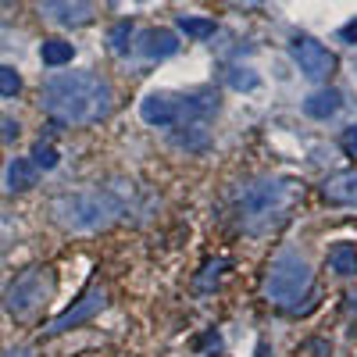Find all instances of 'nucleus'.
Segmentation results:
<instances>
[{
    "label": "nucleus",
    "instance_id": "412c9836",
    "mask_svg": "<svg viewBox=\"0 0 357 357\" xmlns=\"http://www.w3.org/2000/svg\"><path fill=\"white\" fill-rule=\"evenodd\" d=\"M18 89H22V75L4 65V68H0V97H15Z\"/></svg>",
    "mask_w": 357,
    "mask_h": 357
},
{
    "label": "nucleus",
    "instance_id": "f03ea898",
    "mask_svg": "<svg viewBox=\"0 0 357 357\" xmlns=\"http://www.w3.org/2000/svg\"><path fill=\"white\" fill-rule=\"evenodd\" d=\"M301 197V186L293 178H282V175H264V178H254V183L243 186L240 193V225L243 232H268L275 229L286 211L293 207V200Z\"/></svg>",
    "mask_w": 357,
    "mask_h": 357
},
{
    "label": "nucleus",
    "instance_id": "4be33fe9",
    "mask_svg": "<svg viewBox=\"0 0 357 357\" xmlns=\"http://www.w3.org/2000/svg\"><path fill=\"white\" fill-rule=\"evenodd\" d=\"M343 146H347L350 154H357V126H347L343 129Z\"/></svg>",
    "mask_w": 357,
    "mask_h": 357
},
{
    "label": "nucleus",
    "instance_id": "7ed1b4c3",
    "mask_svg": "<svg viewBox=\"0 0 357 357\" xmlns=\"http://www.w3.org/2000/svg\"><path fill=\"white\" fill-rule=\"evenodd\" d=\"M126 211V204L111 190H89V193H65L50 204V215L61 229L72 232H97L107 229L118 215Z\"/></svg>",
    "mask_w": 357,
    "mask_h": 357
},
{
    "label": "nucleus",
    "instance_id": "0eeeda50",
    "mask_svg": "<svg viewBox=\"0 0 357 357\" xmlns=\"http://www.w3.org/2000/svg\"><path fill=\"white\" fill-rule=\"evenodd\" d=\"M104 304H107V293H104V286L86 289V296H79V301H75L68 311H61V314H57V318L47 325V336H61V333L75 329V325L89 321L93 314H100V311H104Z\"/></svg>",
    "mask_w": 357,
    "mask_h": 357
},
{
    "label": "nucleus",
    "instance_id": "423d86ee",
    "mask_svg": "<svg viewBox=\"0 0 357 357\" xmlns=\"http://www.w3.org/2000/svg\"><path fill=\"white\" fill-rule=\"evenodd\" d=\"M289 54H293L296 68H301L311 82H325V79L336 72V57L325 50L318 40H311V36H296L289 43Z\"/></svg>",
    "mask_w": 357,
    "mask_h": 357
},
{
    "label": "nucleus",
    "instance_id": "ddd939ff",
    "mask_svg": "<svg viewBox=\"0 0 357 357\" xmlns=\"http://www.w3.org/2000/svg\"><path fill=\"white\" fill-rule=\"evenodd\" d=\"M36 175H40V168L29 161V158H11V161H8V190H11V193L33 190V186H36Z\"/></svg>",
    "mask_w": 357,
    "mask_h": 357
},
{
    "label": "nucleus",
    "instance_id": "b1692460",
    "mask_svg": "<svg viewBox=\"0 0 357 357\" xmlns=\"http://www.w3.org/2000/svg\"><path fill=\"white\" fill-rule=\"evenodd\" d=\"M4 139H18V122H4Z\"/></svg>",
    "mask_w": 357,
    "mask_h": 357
},
{
    "label": "nucleus",
    "instance_id": "6ab92c4d",
    "mask_svg": "<svg viewBox=\"0 0 357 357\" xmlns=\"http://www.w3.org/2000/svg\"><path fill=\"white\" fill-rule=\"evenodd\" d=\"M225 82L232 86V89H257V72H250V68H229L225 72Z\"/></svg>",
    "mask_w": 357,
    "mask_h": 357
},
{
    "label": "nucleus",
    "instance_id": "5701e85b",
    "mask_svg": "<svg viewBox=\"0 0 357 357\" xmlns=\"http://www.w3.org/2000/svg\"><path fill=\"white\" fill-rule=\"evenodd\" d=\"M340 40H343V43H357V18L347 22V25L340 29Z\"/></svg>",
    "mask_w": 357,
    "mask_h": 357
},
{
    "label": "nucleus",
    "instance_id": "dca6fc26",
    "mask_svg": "<svg viewBox=\"0 0 357 357\" xmlns=\"http://www.w3.org/2000/svg\"><path fill=\"white\" fill-rule=\"evenodd\" d=\"M40 57H43V65L61 68V65H68L72 57H75V47H72V43H65V40H43Z\"/></svg>",
    "mask_w": 357,
    "mask_h": 357
},
{
    "label": "nucleus",
    "instance_id": "39448f33",
    "mask_svg": "<svg viewBox=\"0 0 357 357\" xmlns=\"http://www.w3.org/2000/svg\"><path fill=\"white\" fill-rule=\"evenodd\" d=\"M54 296V275L50 268H29L4 289V311L15 318H33Z\"/></svg>",
    "mask_w": 357,
    "mask_h": 357
},
{
    "label": "nucleus",
    "instance_id": "aec40b11",
    "mask_svg": "<svg viewBox=\"0 0 357 357\" xmlns=\"http://www.w3.org/2000/svg\"><path fill=\"white\" fill-rule=\"evenodd\" d=\"M29 161H33L36 168H43V172H50V168L57 165V151H54L50 143H36V146H33V158H29Z\"/></svg>",
    "mask_w": 357,
    "mask_h": 357
},
{
    "label": "nucleus",
    "instance_id": "9d476101",
    "mask_svg": "<svg viewBox=\"0 0 357 357\" xmlns=\"http://www.w3.org/2000/svg\"><path fill=\"white\" fill-rule=\"evenodd\" d=\"M321 193L329 204H343V207H357V172H336L321 183Z\"/></svg>",
    "mask_w": 357,
    "mask_h": 357
},
{
    "label": "nucleus",
    "instance_id": "f3484780",
    "mask_svg": "<svg viewBox=\"0 0 357 357\" xmlns=\"http://www.w3.org/2000/svg\"><path fill=\"white\" fill-rule=\"evenodd\" d=\"M178 33H186L190 40H207V36H215V22L211 18H178Z\"/></svg>",
    "mask_w": 357,
    "mask_h": 357
},
{
    "label": "nucleus",
    "instance_id": "f8f14e48",
    "mask_svg": "<svg viewBox=\"0 0 357 357\" xmlns=\"http://www.w3.org/2000/svg\"><path fill=\"white\" fill-rule=\"evenodd\" d=\"M139 50H143V57H151V61H161V57H172L178 50V40L168 29H151V33H143Z\"/></svg>",
    "mask_w": 357,
    "mask_h": 357
},
{
    "label": "nucleus",
    "instance_id": "1a4fd4ad",
    "mask_svg": "<svg viewBox=\"0 0 357 357\" xmlns=\"http://www.w3.org/2000/svg\"><path fill=\"white\" fill-rule=\"evenodd\" d=\"M40 15L54 25L79 29L93 22V4L89 0H40Z\"/></svg>",
    "mask_w": 357,
    "mask_h": 357
},
{
    "label": "nucleus",
    "instance_id": "393cba45",
    "mask_svg": "<svg viewBox=\"0 0 357 357\" xmlns=\"http://www.w3.org/2000/svg\"><path fill=\"white\" fill-rule=\"evenodd\" d=\"M347 307H350V314H357V289L347 293Z\"/></svg>",
    "mask_w": 357,
    "mask_h": 357
},
{
    "label": "nucleus",
    "instance_id": "2eb2a0df",
    "mask_svg": "<svg viewBox=\"0 0 357 357\" xmlns=\"http://www.w3.org/2000/svg\"><path fill=\"white\" fill-rule=\"evenodd\" d=\"M329 268L336 275H357V247L354 243H336L333 250H329Z\"/></svg>",
    "mask_w": 357,
    "mask_h": 357
},
{
    "label": "nucleus",
    "instance_id": "20e7f679",
    "mask_svg": "<svg viewBox=\"0 0 357 357\" xmlns=\"http://www.w3.org/2000/svg\"><path fill=\"white\" fill-rule=\"evenodd\" d=\"M311 282H314V272L307 257L301 254H279L268 268V279H264V296L279 307H293L301 296L311 293Z\"/></svg>",
    "mask_w": 357,
    "mask_h": 357
},
{
    "label": "nucleus",
    "instance_id": "a878e982",
    "mask_svg": "<svg viewBox=\"0 0 357 357\" xmlns=\"http://www.w3.org/2000/svg\"><path fill=\"white\" fill-rule=\"evenodd\" d=\"M0 4H4V0H0Z\"/></svg>",
    "mask_w": 357,
    "mask_h": 357
},
{
    "label": "nucleus",
    "instance_id": "9b49d317",
    "mask_svg": "<svg viewBox=\"0 0 357 357\" xmlns=\"http://www.w3.org/2000/svg\"><path fill=\"white\" fill-rule=\"evenodd\" d=\"M340 107H343V93H340V89H318V93H311L304 100V114L307 118H318V122L333 118Z\"/></svg>",
    "mask_w": 357,
    "mask_h": 357
},
{
    "label": "nucleus",
    "instance_id": "f257e3e1",
    "mask_svg": "<svg viewBox=\"0 0 357 357\" xmlns=\"http://www.w3.org/2000/svg\"><path fill=\"white\" fill-rule=\"evenodd\" d=\"M111 86L93 72H61L43 82V111L61 126H93L111 114Z\"/></svg>",
    "mask_w": 357,
    "mask_h": 357
},
{
    "label": "nucleus",
    "instance_id": "a211bd4d",
    "mask_svg": "<svg viewBox=\"0 0 357 357\" xmlns=\"http://www.w3.org/2000/svg\"><path fill=\"white\" fill-rule=\"evenodd\" d=\"M132 36H136V29H132V22H118V25L111 29V36H107V43H111V50H114V54H126V50L132 47V43H129Z\"/></svg>",
    "mask_w": 357,
    "mask_h": 357
},
{
    "label": "nucleus",
    "instance_id": "4468645a",
    "mask_svg": "<svg viewBox=\"0 0 357 357\" xmlns=\"http://www.w3.org/2000/svg\"><path fill=\"white\" fill-rule=\"evenodd\" d=\"M172 139H175V146H183V151H204L207 139H211V132H207L204 122H178Z\"/></svg>",
    "mask_w": 357,
    "mask_h": 357
},
{
    "label": "nucleus",
    "instance_id": "6e6552de",
    "mask_svg": "<svg viewBox=\"0 0 357 357\" xmlns=\"http://www.w3.org/2000/svg\"><path fill=\"white\" fill-rule=\"evenodd\" d=\"M139 118L146 126H158V129H168V126H178L186 118L183 111V97H172V93H146L139 100Z\"/></svg>",
    "mask_w": 357,
    "mask_h": 357
}]
</instances>
